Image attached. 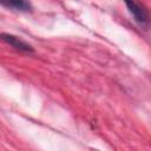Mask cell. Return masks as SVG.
<instances>
[{
	"instance_id": "obj_1",
	"label": "cell",
	"mask_w": 151,
	"mask_h": 151,
	"mask_svg": "<svg viewBox=\"0 0 151 151\" xmlns=\"http://www.w3.org/2000/svg\"><path fill=\"white\" fill-rule=\"evenodd\" d=\"M129 12L131 13V15L134 18V20L142 25V26H147L150 22V17L149 13L146 12V9L144 7H142L138 2H136L134 0H124Z\"/></svg>"
},
{
	"instance_id": "obj_2",
	"label": "cell",
	"mask_w": 151,
	"mask_h": 151,
	"mask_svg": "<svg viewBox=\"0 0 151 151\" xmlns=\"http://www.w3.org/2000/svg\"><path fill=\"white\" fill-rule=\"evenodd\" d=\"M1 37H2V40L5 42L11 45L15 50H19V51H22V52H33V48H32L31 45H28L27 42H25L24 40H21L20 38H18L15 35H12V34H8V33H2Z\"/></svg>"
},
{
	"instance_id": "obj_3",
	"label": "cell",
	"mask_w": 151,
	"mask_h": 151,
	"mask_svg": "<svg viewBox=\"0 0 151 151\" xmlns=\"http://www.w3.org/2000/svg\"><path fill=\"white\" fill-rule=\"evenodd\" d=\"M0 1H1L2 6L7 7V8L15 9V11L28 12L32 9V6L28 0H0Z\"/></svg>"
}]
</instances>
